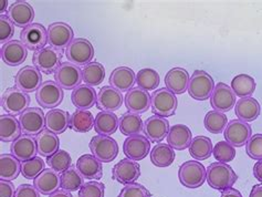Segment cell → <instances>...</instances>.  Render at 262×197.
<instances>
[{
  "label": "cell",
  "instance_id": "1",
  "mask_svg": "<svg viewBox=\"0 0 262 197\" xmlns=\"http://www.w3.org/2000/svg\"><path fill=\"white\" fill-rule=\"evenodd\" d=\"M238 176L232 167L226 163L215 162L207 168V183L216 191L224 192L226 189L231 188L237 182Z\"/></svg>",
  "mask_w": 262,
  "mask_h": 197
},
{
  "label": "cell",
  "instance_id": "2",
  "mask_svg": "<svg viewBox=\"0 0 262 197\" xmlns=\"http://www.w3.org/2000/svg\"><path fill=\"white\" fill-rule=\"evenodd\" d=\"M178 179L186 188H199L207 179V169L201 162L187 161L179 166Z\"/></svg>",
  "mask_w": 262,
  "mask_h": 197
},
{
  "label": "cell",
  "instance_id": "3",
  "mask_svg": "<svg viewBox=\"0 0 262 197\" xmlns=\"http://www.w3.org/2000/svg\"><path fill=\"white\" fill-rule=\"evenodd\" d=\"M178 100L176 94L170 92L167 87H161L151 93V111L155 115L168 118L176 113Z\"/></svg>",
  "mask_w": 262,
  "mask_h": 197
},
{
  "label": "cell",
  "instance_id": "4",
  "mask_svg": "<svg viewBox=\"0 0 262 197\" xmlns=\"http://www.w3.org/2000/svg\"><path fill=\"white\" fill-rule=\"evenodd\" d=\"M215 89V82L209 73L204 70H196L191 74L188 85L189 96L196 101H206L210 99Z\"/></svg>",
  "mask_w": 262,
  "mask_h": 197
},
{
  "label": "cell",
  "instance_id": "5",
  "mask_svg": "<svg viewBox=\"0 0 262 197\" xmlns=\"http://www.w3.org/2000/svg\"><path fill=\"white\" fill-rule=\"evenodd\" d=\"M94 47L84 38H74L73 41L66 49V57L69 62L77 65H86L92 62L94 58Z\"/></svg>",
  "mask_w": 262,
  "mask_h": 197
},
{
  "label": "cell",
  "instance_id": "6",
  "mask_svg": "<svg viewBox=\"0 0 262 197\" xmlns=\"http://www.w3.org/2000/svg\"><path fill=\"white\" fill-rule=\"evenodd\" d=\"M30 104V97L18 89L17 86H11L6 89L2 96V107L8 114L20 115L24 113Z\"/></svg>",
  "mask_w": 262,
  "mask_h": 197
},
{
  "label": "cell",
  "instance_id": "7",
  "mask_svg": "<svg viewBox=\"0 0 262 197\" xmlns=\"http://www.w3.org/2000/svg\"><path fill=\"white\" fill-rule=\"evenodd\" d=\"M62 58H63V54L61 51L52 47H46L33 53L32 62L40 72L51 74L56 72L62 64Z\"/></svg>",
  "mask_w": 262,
  "mask_h": 197
},
{
  "label": "cell",
  "instance_id": "8",
  "mask_svg": "<svg viewBox=\"0 0 262 197\" xmlns=\"http://www.w3.org/2000/svg\"><path fill=\"white\" fill-rule=\"evenodd\" d=\"M90 149L92 155L103 163L113 162L119 154V145L116 141L106 135H96L90 142Z\"/></svg>",
  "mask_w": 262,
  "mask_h": 197
},
{
  "label": "cell",
  "instance_id": "9",
  "mask_svg": "<svg viewBox=\"0 0 262 197\" xmlns=\"http://www.w3.org/2000/svg\"><path fill=\"white\" fill-rule=\"evenodd\" d=\"M63 89L56 81L48 80L41 84L36 92V100L38 104L43 108H54L60 105L63 101Z\"/></svg>",
  "mask_w": 262,
  "mask_h": 197
},
{
  "label": "cell",
  "instance_id": "10",
  "mask_svg": "<svg viewBox=\"0 0 262 197\" xmlns=\"http://www.w3.org/2000/svg\"><path fill=\"white\" fill-rule=\"evenodd\" d=\"M54 80L62 89L74 90L75 87L81 85V82L83 81V74L79 65L67 61L54 72Z\"/></svg>",
  "mask_w": 262,
  "mask_h": 197
},
{
  "label": "cell",
  "instance_id": "11",
  "mask_svg": "<svg viewBox=\"0 0 262 197\" xmlns=\"http://www.w3.org/2000/svg\"><path fill=\"white\" fill-rule=\"evenodd\" d=\"M20 41L34 52L43 49L48 43V29L43 25L33 23L20 32Z\"/></svg>",
  "mask_w": 262,
  "mask_h": 197
},
{
  "label": "cell",
  "instance_id": "12",
  "mask_svg": "<svg viewBox=\"0 0 262 197\" xmlns=\"http://www.w3.org/2000/svg\"><path fill=\"white\" fill-rule=\"evenodd\" d=\"M74 40L72 27L67 23H53L48 27V43L52 48L62 51Z\"/></svg>",
  "mask_w": 262,
  "mask_h": 197
},
{
  "label": "cell",
  "instance_id": "13",
  "mask_svg": "<svg viewBox=\"0 0 262 197\" xmlns=\"http://www.w3.org/2000/svg\"><path fill=\"white\" fill-rule=\"evenodd\" d=\"M21 130L27 135H37L46 130V115L42 108L28 107L19 117Z\"/></svg>",
  "mask_w": 262,
  "mask_h": 197
},
{
  "label": "cell",
  "instance_id": "14",
  "mask_svg": "<svg viewBox=\"0 0 262 197\" xmlns=\"http://www.w3.org/2000/svg\"><path fill=\"white\" fill-rule=\"evenodd\" d=\"M225 140L233 147H241L252 137L251 126L240 120H232L224 131Z\"/></svg>",
  "mask_w": 262,
  "mask_h": 197
},
{
  "label": "cell",
  "instance_id": "15",
  "mask_svg": "<svg viewBox=\"0 0 262 197\" xmlns=\"http://www.w3.org/2000/svg\"><path fill=\"white\" fill-rule=\"evenodd\" d=\"M141 176V165L139 162L130 159H123L116 163L112 169V179L123 185L135 183Z\"/></svg>",
  "mask_w": 262,
  "mask_h": 197
},
{
  "label": "cell",
  "instance_id": "16",
  "mask_svg": "<svg viewBox=\"0 0 262 197\" xmlns=\"http://www.w3.org/2000/svg\"><path fill=\"white\" fill-rule=\"evenodd\" d=\"M42 83V74L34 65L24 67L15 77L16 86L26 93L37 92Z\"/></svg>",
  "mask_w": 262,
  "mask_h": 197
},
{
  "label": "cell",
  "instance_id": "17",
  "mask_svg": "<svg viewBox=\"0 0 262 197\" xmlns=\"http://www.w3.org/2000/svg\"><path fill=\"white\" fill-rule=\"evenodd\" d=\"M210 104L215 111L229 112L236 105V94L231 86L224 82H218L210 97Z\"/></svg>",
  "mask_w": 262,
  "mask_h": 197
},
{
  "label": "cell",
  "instance_id": "18",
  "mask_svg": "<svg viewBox=\"0 0 262 197\" xmlns=\"http://www.w3.org/2000/svg\"><path fill=\"white\" fill-rule=\"evenodd\" d=\"M150 151V141L145 135H132L126 138L123 144V152L127 159L136 162L144 160Z\"/></svg>",
  "mask_w": 262,
  "mask_h": 197
},
{
  "label": "cell",
  "instance_id": "19",
  "mask_svg": "<svg viewBox=\"0 0 262 197\" xmlns=\"http://www.w3.org/2000/svg\"><path fill=\"white\" fill-rule=\"evenodd\" d=\"M7 16L16 27L25 29L33 24L34 9L29 3L24 2V0H18V2H15L9 7L8 11H7Z\"/></svg>",
  "mask_w": 262,
  "mask_h": 197
},
{
  "label": "cell",
  "instance_id": "20",
  "mask_svg": "<svg viewBox=\"0 0 262 197\" xmlns=\"http://www.w3.org/2000/svg\"><path fill=\"white\" fill-rule=\"evenodd\" d=\"M169 128L168 120H166V118L158 117V115H151L144 122V133L153 143H161L167 137Z\"/></svg>",
  "mask_w": 262,
  "mask_h": 197
},
{
  "label": "cell",
  "instance_id": "21",
  "mask_svg": "<svg viewBox=\"0 0 262 197\" xmlns=\"http://www.w3.org/2000/svg\"><path fill=\"white\" fill-rule=\"evenodd\" d=\"M0 54H2V59L7 65L17 67L23 64L26 61L27 56H28V49L19 40H11V41L2 46Z\"/></svg>",
  "mask_w": 262,
  "mask_h": 197
},
{
  "label": "cell",
  "instance_id": "22",
  "mask_svg": "<svg viewBox=\"0 0 262 197\" xmlns=\"http://www.w3.org/2000/svg\"><path fill=\"white\" fill-rule=\"evenodd\" d=\"M124 98L122 92L114 89L111 85H105L98 93L96 99V107L101 111L114 112L120 110L123 104Z\"/></svg>",
  "mask_w": 262,
  "mask_h": 197
},
{
  "label": "cell",
  "instance_id": "23",
  "mask_svg": "<svg viewBox=\"0 0 262 197\" xmlns=\"http://www.w3.org/2000/svg\"><path fill=\"white\" fill-rule=\"evenodd\" d=\"M125 105L128 112L135 114L145 113L151 106V96L145 90L141 87H133L132 90L126 92L125 96Z\"/></svg>",
  "mask_w": 262,
  "mask_h": 197
},
{
  "label": "cell",
  "instance_id": "24",
  "mask_svg": "<svg viewBox=\"0 0 262 197\" xmlns=\"http://www.w3.org/2000/svg\"><path fill=\"white\" fill-rule=\"evenodd\" d=\"M10 152L20 162L31 160L36 158V155L38 154L37 141L31 135L24 134L19 139L12 142Z\"/></svg>",
  "mask_w": 262,
  "mask_h": 197
},
{
  "label": "cell",
  "instance_id": "25",
  "mask_svg": "<svg viewBox=\"0 0 262 197\" xmlns=\"http://www.w3.org/2000/svg\"><path fill=\"white\" fill-rule=\"evenodd\" d=\"M110 85L121 92H128L136 83V73L128 67H119L110 74Z\"/></svg>",
  "mask_w": 262,
  "mask_h": 197
},
{
  "label": "cell",
  "instance_id": "26",
  "mask_svg": "<svg viewBox=\"0 0 262 197\" xmlns=\"http://www.w3.org/2000/svg\"><path fill=\"white\" fill-rule=\"evenodd\" d=\"M33 186L42 195H51L61 187V176L52 168H46L33 180Z\"/></svg>",
  "mask_w": 262,
  "mask_h": 197
},
{
  "label": "cell",
  "instance_id": "27",
  "mask_svg": "<svg viewBox=\"0 0 262 197\" xmlns=\"http://www.w3.org/2000/svg\"><path fill=\"white\" fill-rule=\"evenodd\" d=\"M190 77L187 70L183 68H173L165 76V85L174 94H184L188 91Z\"/></svg>",
  "mask_w": 262,
  "mask_h": 197
},
{
  "label": "cell",
  "instance_id": "28",
  "mask_svg": "<svg viewBox=\"0 0 262 197\" xmlns=\"http://www.w3.org/2000/svg\"><path fill=\"white\" fill-rule=\"evenodd\" d=\"M77 168L79 173L83 176L85 180H101L103 176L102 162L95 158L94 155L84 154L77 161Z\"/></svg>",
  "mask_w": 262,
  "mask_h": 197
},
{
  "label": "cell",
  "instance_id": "29",
  "mask_svg": "<svg viewBox=\"0 0 262 197\" xmlns=\"http://www.w3.org/2000/svg\"><path fill=\"white\" fill-rule=\"evenodd\" d=\"M261 112V106L259 102L252 98H241L234 105V113H236L238 120L246 122L256 121Z\"/></svg>",
  "mask_w": 262,
  "mask_h": 197
},
{
  "label": "cell",
  "instance_id": "30",
  "mask_svg": "<svg viewBox=\"0 0 262 197\" xmlns=\"http://www.w3.org/2000/svg\"><path fill=\"white\" fill-rule=\"evenodd\" d=\"M192 141V133L188 126L176 124L170 126L167 134V144L177 151L188 148Z\"/></svg>",
  "mask_w": 262,
  "mask_h": 197
},
{
  "label": "cell",
  "instance_id": "31",
  "mask_svg": "<svg viewBox=\"0 0 262 197\" xmlns=\"http://www.w3.org/2000/svg\"><path fill=\"white\" fill-rule=\"evenodd\" d=\"M96 99H98V94H96L94 87L86 84H81L75 87L71 94L72 104L78 110L89 111V108L96 104Z\"/></svg>",
  "mask_w": 262,
  "mask_h": 197
},
{
  "label": "cell",
  "instance_id": "32",
  "mask_svg": "<svg viewBox=\"0 0 262 197\" xmlns=\"http://www.w3.org/2000/svg\"><path fill=\"white\" fill-rule=\"evenodd\" d=\"M71 115L61 108H52L46 114V130L54 134H62L66 132L70 124Z\"/></svg>",
  "mask_w": 262,
  "mask_h": 197
},
{
  "label": "cell",
  "instance_id": "33",
  "mask_svg": "<svg viewBox=\"0 0 262 197\" xmlns=\"http://www.w3.org/2000/svg\"><path fill=\"white\" fill-rule=\"evenodd\" d=\"M21 125L15 115L3 114L0 117V140L3 142H13L21 137Z\"/></svg>",
  "mask_w": 262,
  "mask_h": 197
},
{
  "label": "cell",
  "instance_id": "34",
  "mask_svg": "<svg viewBox=\"0 0 262 197\" xmlns=\"http://www.w3.org/2000/svg\"><path fill=\"white\" fill-rule=\"evenodd\" d=\"M120 125V119L113 112L101 111L96 114L94 121V131L99 135H110L114 134Z\"/></svg>",
  "mask_w": 262,
  "mask_h": 197
},
{
  "label": "cell",
  "instance_id": "35",
  "mask_svg": "<svg viewBox=\"0 0 262 197\" xmlns=\"http://www.w3.org/2000/svg\"><path fill=\"white\" fill-rule=\"evenodd\" d=\"M38 154L43 158H50L54 153L59 151L60 139L57 134L48 130H43L36 137Z\"/></svg>",
  "mask_w": 262,
  "mask_h": 197
},
{
  "label": "cell",
  "instance_id": "36",
  "mask_svg": "<svg viewBox=\"0 0 262 197\" xmlns=\"http://www.w3.org/2000/svg\"><path fill=\"white\" fill-rule=\"evenodd\" d=\"M150 162L156 167H168L173 164L176 154L174 148L168 144H156L150 153Z\"/></svg>",
  "mask_w": 262,
  "mask_h": 197
},
{
  "label": "cell",
  "instance_id": "37",
  "mask_svg": "<svg viewBox=\"0 0 262 197\" xmlns=\"http://www.w3.org/2000/svg\"><path fill=\"white\" fill-rule=\"evenodd\" d=\"M21 173V163L12 154H2L0 156V180H16Z\"/></svg>",
  "mask_w": 262,
  "mask_h": 197
},
{
  "label": "cell",
  "instance_id": "38",
  "mask_svg": "<svg viewBox=\"0 0 262 197\" xmlns=\"http://www.w3.org/2000/svg\"><path fill=\"white\" fill-rule=\"evenodd\" d=\"M119 128L121 133L126 137H132V135H139L144 132V122L139 114L132 112H126L122 114L120 118Z\"/></svg>",
  "mask_w": 262,
  "mask_h": 197
},
{
  "label": "cell",
  "instance_id": "39",
  "mask_svg": "<svg viewBox=\"0 0 262 197\" xmlns=\"http://www.w3.org/2000/svg\"><path fill=\"white\" fill-rule=\"evenodd\" d=\"M256 80L246 73L238 74L231 81V89L240 99L251 97L253 92L256 91Z\"/></svg>",
  "mask_w": 262,
  "mask_h": 197
},
{
  "label": "cell",
  "instance_id": "40",
  "mask_svg": "<svg viewBox=\"0 0 262 197\" xmlns=\"http://www.w3.org/2000/svg\"><path fill=\"white\" fill-rule=\"evenodd\" d=\"M95 118L93 114L86 110H77L70 118L69 127L78 133H86L94 127Z\"/></svg>",
  "mask_w": 262,
  "mask_h": 197
},
{
  "label": "cell",
  "instance_id": "41",
  "mask_svg": "<svg viewBox=\"0 0 262 197\" xmlns=\"http://www.w3.org/2000/svg\"><path fill=\"white\" fill-rule=\"evenodd\" d=\"M189 154L197 161H205L212 155V142L207 137H196L189 145Z\"/></svg>",
  "mask_w": 262,
  "mask_h": 197
},
{
  "label": "cell",
  "instance_id": "42",
  "mask_svg": "<svg viewBox=\"0 0 262 197\" xmlns=\"http://www.w3.org/2000/svg\"><path fill=\"white\" fill-rule=\"evenodd\" d=\"M82 74H83V81L86 85L90 86H98L100 85L105 78V68L100 62H91L86 64L82 69Z\"/></svg>",
  "mask_w": 262,
  "mask_h": 197
},
{
  "label": "cell",
  "instance_id": "43",
  "mask_svg": "<svg viewBox=\"0 0 262 197\" xmlns=\"http://www.w3.org/2000/svg\"><path fill=\"white\" fill-rule=\"evenodd\" d=\"M161 83L160 73L156 70L145 68L136 73V84L145 91H155Z\"/></svg>",
  "mask_w": 262,
  "mask_h": 197
},
{
  "label": "cell",
  "instance_id": "44",
  "mask_svg": "<svg viewBox=\"0 0 262 197\" xmlns=\"http://www.w3.org/2000/svg\"><path fill=\"white\" fill-rule=\"evenodd\" d=\"M83 179L84 178L79 173L77 166H71L61 174V189L68 192L80 191V188L84 185Z\"/></svg>",
  "mask_w": 262,
  "mask_h": 197
},
{
  "label": "cell",
  "instance_id": "45",
  "mask_svg": "<svg viewBox=\"0 0 262 197\" xmlns=\"http://www.w3.org/2000/svg\"><path fill=\"white\" fill-rule=\"evenodd\" d=\"M204 124L206 130L212 134H220L225 131V128L228 124L226 114L218 111H209L206 114Z\"/></svg>",
  "mask_w": 262,
  "mask_h": 197
},
{
  "label": "cell",
  "instance_id": "46",
  "mask_svg": "<svg viewBox=\"0 0 262 197\" xmlns=\"http://www.w3.org/2000/svg\"><path fill=\"white\" fill-rule=\"evenodd\" d=\"M46 163L49 165L50 168L62 174L72 166V159L71 155L64 151V149H59L57 153H54L50 158H47Z\"/></svg>",
  "mask_w": 262,
  "mask_h": 197
},
{
  "label": "cell",
  "instance_id": "47",
  "mask_svg": "<svg viewBox=\"0 0 262 197\" xmlns=\"http://www.w3.org/2000/svg\"><path fill=\"white\" fill-rule=\"evenodd\" d=\"M46 162L40 158L36 156L31 160L21 162V174L27 180H36L37 176L45 171Z\"/></svg>",
  "mask_w": 262,
  "mask_h": 197
},
{
  "label": "cell",
  "instance_id": "48",
  "mask_svg": "<svg viewBox=\"0 0 262 197\" xmlns=\"http://www.w3.org/2000/svg\"><path fill=\"white\" fill-rule=\"evenodd\" d=\"M212 155L220 163H228L236 158V149L227 141L218 142L212 149Z\"/></svg>",
  "mask_w": 262,
  "mask_h": 197
},
{
  "label": "cell",
  "instance_id": "49",
  "mask_svg": "<svg viewBox=\"0 0 262 197\" xmlns=\"http://www.w3.org/2000/svg\"><path fill=\"white\" fill-rule=\"evenodd\" d=\"M105 186L98 181H90L84 183L80 188L79 197H104Z\"/></svg>",
  "mask_w": 262,
  "mask_h": 197
},
{
  "label": "cell",
  "instance_id": "50",
  "mask_svg": "<svg viewBox=\"0 0 262 197\" xmlns=\"http://www.w3.org/2000/svg\"><path fill=\"white\" fill-rule=\"evenodd\" d=\"M246 152L252 160H262V134L252 135L246 144Z\"/></svg>",
  "mask_w": 262,
  "mask_h": 197
},
{
  "label": "cell",
  "instance_id": "51",
  "mask_svg": "<svg viewBox=\"0 0 262 197\" xmlns=\"http://www.w3.org/2000/svg\"><path fill=\"white\" fill-rule=\"evenodd\" d=\"M151 194L148 189L139 183H132V184L125 185L122 188L117 197H150Z\"/></svg>",
  "mask_w": 262,
  "mask_h": 197
},
{
  "label": "cell",
  "instance_id": "52",
  "mask_svg": "<svg viewBox=\"0 0 262 197\" xmlns=\"http://www.w3.org/2000/svg\"><path fill=\"white\" fill-rule=\"evenodd\" d=\"M15 35V25L7 15L0 16V41L3 45L11 41V38Z\"/></svg>",
  "mask_w": 262,
  "mask_h": 197
},
{
  "label": "cell",
  "instance_id": "53",
  "mask_svg": "<svg viewBox=\"0 0 262 197\" xmlns=\"http://www.w3.org/2000/svg\"><path fill=\"white\" fill-rule=\"evenodd\" d=\"M16 189L15 197H40V193L37 191V188L30 184H21Z\"/></svg>",
  "mask_w": 262,
  "mask_h": 197
},
{
  "label": "cell",
  "instance_id": "54",
  "mask_svg": "<svg viewBox=\"0 0 262 197\" xmlns=\"http://www.w3.org/2000/svg\"><path fill=\"white\" fill-rule=\"evenodd\" d=\"M16 191L11 181H0V197H15Z\"/></svg>",
  "mask_w": 262,
  "mask_h": 197
},
{
  "label": "cell",
  "instance_id": "55",
  "mask_svg": "<svg viewBox=\"0 0 262 197\" xmlns=\"http://www.w3.org/2000/svg\"><path fill=\"white\" fill-rule=\"evenodd\" d=\"M253 176L262 183V160L258 161L253 166Z\"/></svg>",
  "mask_w": 262,
  "mask_h": 197
},
{
  "label": "cell",
  "instance_id": "56",
  "mask_svg": "<svg viewBox=\"0 0 262 197\" xmlns=\"http://www.w3.org/2000/svg\"><path fill=\"white\" fill-rule=\"evenodd\" d=\"M220 197H243V195H241V193L236 188H228L226 189V191L222 192Z\"/></svg>",
  "mask_w": 262,
  "mask_h": 197
},
{
  "label": "cell",
  "instance_id": "57",
  "mask_svg": "<svg viewBox=\"0 0 262 197\" xmlns=\"http://www.w3.org/2000/svg\"><path fill=\"white\" fill-rule=\"evenodd\" d=\"M249 197H262V185H254L251 189Z\"/></svg>",
  "mask_w": 262,
  "mask_h": 197
},
{
  "label": "cell",
  "instance_id": "58",
  "mask_svg": "<svg viewBox=\"0 0 262 197\" xmlns=\"http://www.w3.org/2000/svg\"><path fill=\"white\" fill-rule=\"evenodd\" d=\"M49 197H73L71 192L64 191V189H59V191L54 192L53 194H51Z\"/></svg>",
  "mask_w": 262,
  "mask_h": 197
},
{
  "label": "cell",
  "instance_id": "59",
  "mask_svg": "<svg viewBox=\"0 0 262 197\" xmlns=\"http://www.w3.org/2000/svg\"><path fill=\"white\" fill-rule=\"evenodd\" d=\"M0 4H2V7H0V13L4 15V12L7 10V7H8V2H7V0H2Z\"/></svg>",
  "mask_w": 262,
  "mask_h": 197
}]
</instances>
